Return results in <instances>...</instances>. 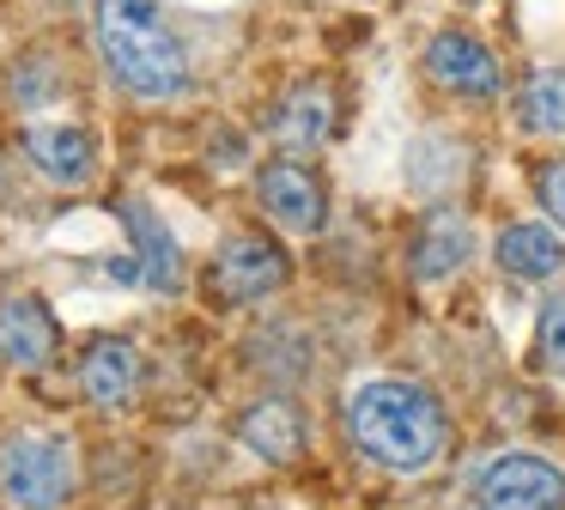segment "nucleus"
Segmentation results:
<instances>
[{
    "label": "nucleus",
    "instance_id": "obj_10",
    "mask_svg": "<svg viewBox=\"0 0 565 510\" xmlns=\"http://www.w3.org/2000/svg\"><path fill=\"white\" fill-rule=\"evenodd\" d=\"M128 219V237H135V262H140V279H147L152 291H177L183 286V249H177V237L164 231V219L152 213L147 201H128L122 206Z\"/></svg>",
    "mask_w": 565,
    "mask_h": 510
},
{
    "label": "nucleus",
    "instance_id": "obj_18",
    "mask_svg": "<svg viewBox=\"0 0 565 510\" xmlns=\"http://www.w3.org/2000/svg\"><path fill=\"white\" fill-rule=\"evenodd\" d=\"M535 194H541V206H547V219L565 225V158H547V164H541Z\"/></svg>",
    "mask_w": 565,
    "mask_h": 510
},
{
    "label": "nucleus",
    "instance_id": "obj_11",
    "mask_svg": "<svg viewBox=\"0 0 565 510\" xmlns=\"http://www.w3.org/2000/svg\"><path fill=\"white\" fill-rule=\"evenodd\" d=\"M50 352H55V316L38 298H13L0 310V364L38 371V364H50Z\"/></svg>",
    "mask_w": 565,
    "mask_h": 510
},
{
    "label": "nucleus",
    "instance_id": "obj_9",
    "mask_svg": "<svg viewBox=\"0 0 565 510\" xmlns=\"http://www.w3.org/2000/svg\"><path fill=\"white\" fill-rule=\"evenodd\" d=\"M79 389H86V401L104 413L128 407V401L140 395V352L128 347V340H110V334L92 340L86 359H79Z\"/></svg>",
    "mask_w": 565,
    "mask_h": 510
},
{
    "label": "nucleus",
    "instance_id": "obj_8",
    "mask_svg": "<svg viewBox=\"0 0 565 510\" xmlns=\"http://www.w3.org/2000/svg\"><path fill=\"white\" fill-rule=\"evenodd\" d=\"M25 158L50 182H62V189H79V182H92V170H98V146H92V134L79 128V121H31Z\"/></svg>",
    "mask_w": 565,
    "mask_h": 510
},
{
    "label": "nucleus",
    "instance_id": "obj_6",
    "mask_svg": "<svg viewBox=\"0 0 565 510\" xmlns=\"http://www.w3.org/2000/svg\"><path fill=\"white\" fill-rule=\"evenodd\" d=\"M426 73L444 85V92L468 97V104H487V97L504 92V73H499V55H492L480 36L468 31H438L426 43Z\"/></svg>",
    "mask_w": 565,
    "mask_h": 510
},
{
    "label": "nucleus",
    "instance_id": "obj_7",
    "mask_svg": "<svg viewBox=\"0 0 565 510\" xmlns=\"http://www.w3.org/2000/svg\"><path fill=\"white\" fill-rule=\"evenodd\" d=\"M256 194L286 231H298V237H305V231H322V219H329V194H322V182L310 177L298 158H268V164L256 170Z\"/></svg>",
    "mask_w": 565,
    "mask_h": 510
},
{
    "label": "nucleus",
    "instance_id": "obj_17",
    "mask_svg": "<svg viewBox=\"0 0 565 510\" xmlns=\"http://www.w3.org/2000/svg\"><path fill=\"white\" fill-rule=\"evenodd\" d=\"M535 359H541V371L565 376V291H559V298H547V304H541V334H535Z\"/></svg>",
    "mask_w": 565,
    "mask_h": 510
},
{
    "label": "nucleus",
    "instance_id": "obj_12",
    "mask_svg": "<svg viewBox=\"0 0 565 510\" xmlns=\"http://www.w3.org/2000/svg\"><path fill=\"white\" fill-rule=\"evenodd\" d=\"M268 128H274V140H280V146H298V152L322 146L334 134V92H329V85H292V92L274 104Z\"/></svg>",
    "mask_w": 565,
    "mask_h": 510
},
{
    "label": "nucleus",
    "instance_id": "obj_13",
    "mask_svg": "<svg viewBox=\"0 0 565 510\" xmlns=\"http://www.w3.org/2000/svg\"><path fill=\"white\" fill-rule=\"evenodd\" d=\"M492 255H499V267L511 279H553L565 267V243L547 225H504Z\"/></svg>",
    "mask_w": 565,
    "mask_h": 510
},
{
    "label": "nucleus",
    "instance_id": "obj_2",
    "mask_svg": "<svg viewBox=\"0 0 565 510\" xmlns=\"http://www.w3.org/2000/svg\"><path fill=\"white\" fill-rule=\"evenodd\" d=\"M347 425H353V444L377 468H395V474L438 468L444 444H450L438 395H426L419 383H365L347 407Z\"/></svg>",
    "mask_w": 565,
    "mask_h": 510
},
{
    "label": "nucleus",
    "instance_id": "obj_15",
    "mask_svg": "<svg viewBox=\"0 0 565 510\" xmlns=\"http://www.w3.org/2000/svg\"><path fill=\"white\" fill-rule=\"evenodd\" d=\"M468 249H475V225H468L462 213H431L426 231H419V243H414V274L444 279L468 262Z\"/></svg>",
    "mask_w": 565,
    "mask_h": 510
},
{
    "label": "nucleus",
    "instance_id": "obj_16",
    "mask_svg": "<svg viewBox=\"0 0 565 510\" xmlns=\"http://www.w3.org/2000/svg\"><path fill=\"white\" fill-rule=\"evenodd\" d=\"M523 128L529 134H565V67H541L523 85Z\"/></svg>",
    "mask_w": 565,
    "mask_h": 510
},
{
    "label": "nucleus",
    "instance_id": "obj_5",
    "mask_svg": "<svg viewBox=\"0 0 565 510\" xmlns=\"http://www.w3.org/2000/svg\"><path fill=\"white\" fill-rule=\"evenodd\" d=\"M286 279V255L268 237H225L207 267V291L220 304H256Z\"/></svg>",
    "mask_w": 565,
    "mask_h": 510
},
{
    "label": "nucleus",
    "instance_id": "obj_1",
    "mask_svg": "<svg viewBox=\"0 0 565 510\" xmlns=\"http://www.w3.org/2000/svg\"><path fill=\"white\" fill-rule=\"evenodd\" d=\"M92 36L110 67V79L128 97L171 104L189 92V49L159 12V0H98L92 7Z\"/></svg>",
    "mask_w": 565,
    "mask_h": 510
},
{
    "label": "nucleus",
    "instance_id": "obj_3",
    "mask_svg": "<svg viewBox=\"0 0 565 510\" xmlns=\"http://www.w3.org/2000/svg\"><path fill=\"white\" fill-rule=\"evenodd\" d=\"M74 498V444L55 432H19L0 449V504L62 510Z\"/></svg>",
    "mask_w": 565,
    "mask_h": 510
},
{
    "label": "nucleus",
    "instance_id": "obj_4",
    "mask_svg": "<svg viewBox=\"0 0 565 510\" xmlns=\"http://www.w3.org/2000/svg\"><path fill=\"white\" fill-rule=\"evenodd\" d=\"M475 498L480 510H565V474L529 449H511L480 468Z\"/></svg>",
    "mask_w": 565,
    "mask_h": 510
},
{
    "label": "nucleus",
    "instance_id": "obj_14",
    "mask_svg": "<svg viewBox=\"0 0 565 510\" xmlns=\"http://www.w3.org/2000/svg\"><path fill=\"white\" fill-rule=\"evenodd\" d=\"M237 437H244L262 461H298V449H305V419L292 413V401H256V407L244 413V425H237Z\"/></svg>",
    "mask_w": 565,
    "mask_h": 510
}]
</instances>
